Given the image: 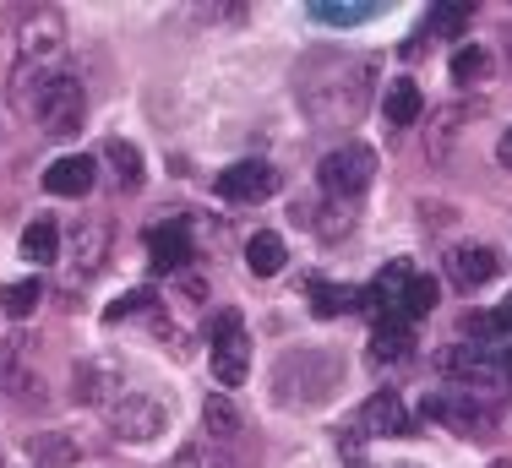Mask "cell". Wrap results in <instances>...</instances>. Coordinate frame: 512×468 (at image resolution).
Listing matches in <instances>:
<instances>
[{
	"mask_svg": "<svg viewBox=\"0 0 512 468\" xmlns=\"http://www.w3.org/2000/svg\"><path fill=\"white\" fill-rule=\"evenodd\" d=\"M371 82H376V60L371 55H333L322 60V77L306 71V115L316 126H349V120L365 115L371 104Z\"/></svg>",
	"mask_w": 512,
	"mask_h": 468,
	"instance_id": "cell-1",
	"label": "cell"
},
{
	"mask_svg": "<svg viewBox=\"0 0 512 468\" xmlns=\"http://www.w3.org/2000/svg\"><path fill=\"white\" fill-rule=\"evenodd\" d=\"M273 191H278V169L267 158H240V164H229L218 175V196L224 202H262Z\"/></svg>",
	"mask_w": 512,
	"mask_h": 468,
	"instance_id": "cell-6",
	"label": "cell"
},
{
	"mask_svg": "<svg viewBox=\"0 0 512 468\" xmlns=\"http://www.w3.org/2000/svg\"><path fill=\"white\" fill-rule=\"evenodd\" d=\"M33 109H39V126L50 137H77L82 131V115H88V98H82V82L77 77H44L39 93H33Z\"/></svg>",
	"mask_w": 512,
	"mask_h": 468,
	"instance_id": "cell-2",
	"label": "cell"
},
{
	"mask_svg": "<svg viewBox=\"0 0 512 468\" xmlns=\"http://www.w3.org/2000/svg\"><path fill=\"white\" fill-rule=\"evenodd\" d=\"M246 262H251L256 278H273L278 267H284V240H278V234H251V240H246Z\"/></svg>",
	"mask_w": 512,
	"mask_h": 468,
	"instance_id": "cell-18",
	"label": "cell"
},
{
	"mask_svg": "<svg viewBox=\"0 0 512 468\" xmlns=\"http://www.w3.org/2000/svg\"><path fill=\"white\" fill-rule=\"evenodd\" d=\"M371 360L393 365V360H409V322H382L371 332Z\"/></svg>",
	"mask_w": 512,
	"mask_h": 468,
	"instance_id": "cell-17",
	"label": "cell"
},
{
	"mask_svg": "<svg viewBox=\"0 0 512 468\" xmlns=\"http://www.w3.org/2000/svg\"><path fill=\"white\" fill-rule=\"evenodd\" d=\"M491 322H496V332H512V294H507L502 305H496V316H491Z\"/></svg>",
	"mask_w": 512,
	"mask_h": 468,
	"instance_id": "cell-28",
	"label": "cell"
},
{
	"mask_svg": "<svg viewBox=\"0 0 512 468\" xmlns=\"http://www.w3.org/2000/svg\"><path fill=\"white\" fill-rule=\"evenodd\" d=\"M109 256V224H77L71 229V262H77V273H99Z\"/></svg>",
	"mask_w": 512,
	"mask_h": 468,
	"instance_id": "cell-12",
	"label": "cell"
},
{
	"mask_svg": "<svg viewBox=\"0 0 512 468\" xmlns=\"http://www.w3.org/2000/svg\"><path fill=\"white\" fill-rule=\"evenodd\" d=\"M169 468H240L235 458H224V452H186V458H175V463H169Z\"/></svg>",
	"mask_w": 512,
	"mask_h": 468,
	"instance_id": "cell-26",
	"label": "cell"
},
{
	"mask_svg": "<svg viewBox=\"0 0 512 468\" xmlns=\"http://www.w3.org/2000/svg\"><path fill=\"white\" fill-rule=\"evenodd\" d=\"M39 300H44V289H39V283H11V289L6 294H0V305H6V316H17V322H22V316H33V311H39Z\"/></svg>",
	"mask_w": 512,
	"mask_h": 468,
	"instance_id": "cell-22",
	"label": "cell"
},
{
	"mask_svg": "<svg viewBox=\"0 0 512 468\" xmlns=\"http://www.w3.org/2000/svg\"><path fill=\"white\" fill-rule=\"evenodd\" d=\"M496 164H502V169H512V126L502 131V142H496Z\"/></svg>",
	"mask_w": 512,
	"mask_h": 468,
	"instance_id": "cell-29",
	"label": "cell"
},
{
	"mask_svg": "<svg viewBox=\"0 0 512 468\" xmlns=\"http://www.w3.org/2000/svg\"><path fill=\"white\" fill-rule=\"evenodd\" d=\"M355 305H360V289H349V283H327V278L311 283V311L316 316H344V311H355Z\"/></svg>",
	"mask_w": 512,
	"mask_h": 468,
	"instance_id": "cell-15",
	"label": "cell"
},
{
	"mask_svg": "<svg viewBox=\"0 0 512 468\" xmlns=\"http://www.w3.org/2000/svg\"><path fill=\"white\" fill-rule=\"evenodd\" d=\"M453 77L458 82H485V77H491V55H485L480 44H463L453 55Z\"/></svg>",
	"mask_w": 512,
	"mask_h": 468,
	"instance_id": "cell-21",
	"label": "cell"
},
{
	"mask_svg": "<svg viewBox=\"0 0 512 468\" xmlns=\"http://www.w3.org/2000/svg\"><path fill=\"white\" fill-rule=\"evenodd\" d=\"M382 115H387V126H414L420 120V82H393L382 98Z\"/></svg>",
	"mask_w": 512,
	"mask_h": 468,
	"instance_id": "cell-14",
	"label": "cell"
},
{
	"mask_svg": "<svg viewBox=\"0 0 512 468\" xmlns=\"http://www.w3.org/2000/svg\"><path fill=\"white\" fill-rule=\"evenodd\" d=\"M186 256H191V234H186L180 218L148 229V262H153V273H180V267H186Z\"/></svg>",
	"mask_w": 512,
	"mask_h": 468,
	"instance_id": "cell-10",
	"label": "cell"
},
{
	"mask_svg": "<svg viewBox=\"0 0 512 468\" xmlns=\"http://www.w3.org/2000/svg\"><path fill=\"white\" fill-rule=\"evenodd\" d=\"M496 371L512 376V343H507V349H496Z\"/></svg>",
	"mask_w": 512,
	"mask_h": 468,
	"instance_id": "cell-30",
	"label": "cell"
},
{
	"mask_svg": "<svg viewBox=\"0 0 512 468\" xmlns=\"http://www.w3.org/2000/svg\"><path fill=\"white\" fill-rule=\"evenodd\" d=\"M502 273V256L491 251V245H453L447 251V278L458 283V289H480V283H491Z\"/></svg>",
	"mask_w": 512,
	"mask_h": 468,
	"instance_id": "cell-8",
	"label": "cell"
},
{
	"mask_svg": "<svg viewBox=\"0 0 512 468\" xmlns=\"http://www.w3.org/2000/svg\"><path fill=\"white\" fill-rule=\"evenodd\" d=\"M420 414L425 420H447L463 436V430H469V436H491V409H485L480 398H474L469 387H447V392H431V398L420 403Z\"/></svg>",
	"mask_w": 512,
	"mask_h": 468,
	"instance_id": "cell-5",
	"label": "cell"
},
{
	"mask_svg": "<svg viewBox=\"0 0 512 468\" xmlns=\"http://www.w3.org/2000/svg\"><path fill=\"white\" fill-rule=\"evenodd\" d=\"M93 180H99V164H93V158H82V153L55 158V164L44 169V191H50V196H88Z\"/></svg>",
	"mask_w": 512,
	"mask_h": 468,
	"instance_id": "cell-11",
	"label": "cell"
},
{
	"mask_svg": "<svg viewBox=\"0 0 512 468\" xmlns=\"http://www.w3.org/2000/svg\"><path fill=\"white\" fill-rule=\"evenodd\" d=\"M360 425H365V436H409V430H414L409 409H404V398H398V392H387V387L365 398Z\"/></svg>",
	"mask_w": 512,
	"mask_h": 468,
	"instance_id": "cell-9",
	"label": "cell"
},
{
	"mask_svg": "<svg viewBox=\"0 0 512 468\" xmlns=\"http://www.w3.org/2000/svg\"><path fill=\"white\" fill-rule=\"evenodd\" d=\"M491 468H512V463H491Z\"/></svg>",
	"mask_w": 512,
	"mask_h": 468,
	"instance_id": "cell-31",
	"label": "cell"
},
{
	"mask_svg": "<svg viewBox=\"0 0 512 468\" xmlns=\"http://www.w3.org/2000/svg\"><path fill=\"white\" fill-rule=\"evenodd\" d=\"M153 305H158V294H153V289H131V294H120V300L109 305V322H126V316L153 311Z\"/></svg>",
	"mask_w": 512,
	"mask_h": 468,
	"instance_id": "cell-25",
	"label": "cell"
},
{
	"mask_svg": "<svg viewBox=\"0 0 512 468\" xmlns=\"http://www.w3.org/2000/svg\"><path fill=\"white\" fill-rule=\"evenodd\" d=\"M22 256H28V262H39V267L60 262V229L50 224V218H33V224L22 229Z\"/></svg>",
	"mask_w": 512,
	"mask_h": 468,
	"instance_id": "cell-13",
	"label": "cell"
},
{
	"mask_svg": "<svg viewBox=\"0 0 512 468\" xmlns=\"http://www.w3.org/2000/svg\"><path fill=\"white\" fill-rule=\"evenodd\" d=\"M376 175V153L365 142H349V147H333V153L322 158V169H316V180H322L327 196H338V202H355V196L371 186Z\"/></svg>",
	"mask_w": 512,
	"mask_h": 468,
	"instance_id": "cell-3",
	"label": "cell"
},
{
	"mask_svg": "<svg viewBox=\"0 0 512 468\" xmlns=\"http://www.w3.org/2000/svg\"><path fill=\"white\" fill-rule=\"evenodd\" d=\"M202 425H207V436L224 447V441H235V430H240V414H235V403L229 398H207L202 403Z\"/></svg>",
	"mask_w": 512,
	"mask_h": 468,
	"instance_id": "cell-19",
	"label": "cell"
},
{
	"mask_svg": "<svg viewBox=\"0 0 512 468\" xmlns=\"http://www.w3.org/2000/svg\"><path fill=\"white\" fill-rule=\"evenodd\" d=\"M463 22H469V6H436L431 22H425V33H431V39H453V33H463Z\"/></svg>",
	"mask_w": 512,
	"mask_h": 468,
	"instance_id": "cell-23",
	"label": "cell"
},
{
	"mask_svg": "<svg viewBox=\"0 0 512 468\" xmlns=\"http://www.w3.org/2000/svg\"><path fill=\"white\" fill-rule=\"evenodd\" d=\"M436 278H425V273H414V283H409V294H404V305H398V316L404 322H414V316H431L436 311Z\"/></svg>",
	"mask_w": 512,
	"mask_h": 468,
	"instance_id": "cell-20",
	"label": "cell"
},
{
	"mask_svg": "<svg viewBox=\"0 0 512 468\" xmlns=\"http://www.w3.org/2000/svg\"><path fill=\"white\" fill-rule=\"evenodd\" d=\"M453 126H458V109H442V115H436V131H431V153H436V158L447 153V137H453Z\"/></svg>",
	"mask_w": 512,
	"mask_h": 468,
	"instance_id": "cell-27",
	"label": "cell"
},
{
	"mask_svg": "<svg viewBox=\"0 0 512 468\" xmlns=\"http://www.w3.org/2000/svg\"><path fill=\"white\" fill-rule=\"evenodd\" d=\"M104 158H109V169H115V180H120L126 191H137V186H142V153H137L131 142L109 137V142H104Z\"/></svg>",
	"mask_w": 512,
	"mask_h": 468,
	"instance_id": "cell-16",
	"label": "cell"
},
{
	"mask_svg": "<svg viewBox=\"0 0 512 468\" xmlns=\"http://www.w3.org/2000/svg\"><path fill=\"white\" fill-rule=\"evenodd\" d=\"M316 22H333V28H355V22H371L376 6H311Z\"/></svg>",
	"mask_w": 512,
	"mask_h": 468,
	"instance_id": "cell-24",
	"label": "cell"
},
{
	"mask_svg": "<svg viewBox=\"0 0 512 468\" xmlns=\"http://www.w3.org/2000/svg\"><path fill=\"white\" fill-rule=\"evenodd\" d=\"M251 371V343H246V322L235 311H224L213 322V376L218 387H240Z\"/></svg>",
	"mask_w": 512,
	"mask_h": 468,
	"instance_id": "cell-4",
	"label": "cell"
},
{
	"mask_svg": "<svg viewBox=\"0 0 512 468\" xmlns=\"http://www.w3.org/2000/svg\"><path fill=\"white\" fill-rule=\"evenodd\" d=\"M109 425H115L120 441H153L158 430L169 425V414H164V403H158V398H126V403H115Z\"/></svg>",
	"mask_w": 512,
	"mask_h": 468,
	"instance_id": "cell-7",
	"label": "cell"
}]
</instances>
